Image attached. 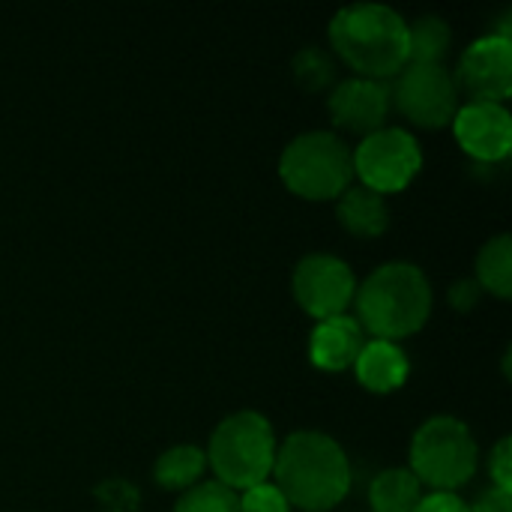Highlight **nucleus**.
I'll list each match as a JSON object with an SVG mask.
<instances>
[{
    "label": "nucleus",
    "instance_id": "nucleus-1",
    "mask_svg": "<svg viewBox=\"0 0 512 512\" xmlns=\"http://www.w3.org/2000/svg\"><path fill=\"white\" fill-rule=\"evenodd\" d=\"M276 489L303 512H330L351 489L345 450L327 432L303 429L276 447Z\"/></svg>",
    "mask_w": 512,
    "mask_h": 512
},
{
    "label": "nucleus",
    "instance_id": "nucleus-2",
    "mask_svg": "<svg viewBox=\"0 0 512 512\" xmlns=\"http://www.w3.org/2000/svg\"><path fill=\"white\" fill-rule=\"evenodd\" d=\"M330 42L360 78L384 81L408 63V21L384 3L342 6L330 21Z\"/></svg>",
    "mask_w": 512,
    "mask_h": 512
},
{
    "label": "nucleus",
    "instance_id": "nucleus-3",
    "mask_svg": "<svg viewBox=\"0 0 512 512\" xmlns=\"http://www.w3.org/2000/svg\"><path fill=\"white\" fill-rule=\"evenodd\" d=\"M357 321L375 339L399 342L417 333L432 312V285L417 264L387 261L357 285Z\"/></svg>",
    "mask_w": 512,
    "mask_h": 512
},
{
    "label": "nucleus",
    "instance_id": "nucleus-4",
    "mask_svg": "<svg viewBox=\"0 0 512 512\" xmlns=\"http://www.w3.org/2000/svg\"><path fill=\"white\" fill-rule=\"evenodd\" d=\"M204 453L222 486L246 492L258 483H267L273 474L276 435L264 414L237 411L213 429L210 447Z\"/></svg>",
    "mask_w": 512,
    "mask_h": 512
},
{
    "label": "nucleus",
    "instance_id": "nucleus-5",
    "mask_svg": "<svg viewBox=\"0 0 512 512\" xmlns=\"http://www.w3.org/2000/svg\"><path fill=\"white\" fill-rule=\"evenodd\" d=\"M279 174L282 183L300 198L309 201L339 198L354 177L351 147L336 132H324V129L303 132L285 144L279 156Z\"/></svg>",
    "mask_w": 512,
    "mask_h": 512
},
{
    "label": "nucleus",
    "instance_id": "nucleus-6",
    "mask_svg": "<svg viewBox=\"0 0 512 512\" xmlns=\"http://www.w3.org/2000/svg\"><path fill=\"white\" fill-rule=\"evenodd\" d=\"M477 441L468 423L432 417L411 438V474L435 492H453L477 471Z\"/></svg>",
    "mask_w": 512,
    "mask_h": 512
},
{
    "label": "nucleus",
    "instance_id": "nucleus-7",
    "mask_svg": "<svg viewBox=\"0 0 512 512\" xmlns=\"http://www.w3.org/2000/svg\"><path fill=\"white\" fill-rule=\"evenodd\" d=\"M354 174L363 180L360 186L384 195L405 189L423 165V150L417 138L402 126H381L366 135L357 150H351Z\"/></svg>",
    "mask_w": 512,
    "mask_h": 512
},
{
    "label": "nucleus",
    "instance_id": "nucleus-8",
    "mask_svg": "<svg viewBox=\"0 0 512 512\" xmlns=\"http://www.w3.org/2000/svg\"><path fill=\"white\" fill-rule=\"evenodd\" d=\"M390 99L408 120L429 129L453 123L459 111V90L444 63H408L399 72Z\"/></svg>",
    "mask_w": 512,
    "mask_h": 512
},
{
    "label": "nucleus",
    "instance_id": "nucleus-9",
    "mask_svg": "<svg viewBox=\"0 0 512 512\" xmlns=\"http://www.w3.org/2000/svg\"><path fill=\"white\" fill-rule=\"evenodd\" d=\"M291 288L300 309L309 312L315 321H324L333 315H345L348 303L357 294V279L342 258L312 252L294 267Z\"/></svg>",
    "mask_w": 512,
    "mask_h": 512
},
{
    "label": "nucleus",
    "instance_id": "nucleus-10",
    "mask_svg": "<svg viewBox=\"0 0 512 512\" xmlns=\"http://www.w3.org/2000/svg\"><path fill=\"white\" fill-rule=\"evenodd\" d=\"M468 102H501L512 93V39L507 33H486L474 39L459 57L453 75Z\"/></svg>",
    "mask_w": 512,
    "mask_h": 512
},
{
    "label": "nucleus",
    "instance_id": "nucleus-11",
    "mask_svg": "<svg viewBox=\"0 0 512 512\" xmlns=\"http://www.w3.org/2000/svg\"><path fill=\"white\" fill-rule=\"evenodd\" d=\"M453 132L468 156L495 165L512 150V117L501 102H465L453 117Z\"/></svg>",
    "mask_w": 512,
    "mask_h": 512
},
{
    "label": "nucleus",
    "instance_id": "nucleus-12",
    "mask_svg": "<svg viewBox=\"0 0 512 512\" xmlns=\"http://www.w3.org/2000/svg\"><path fill=\"white\" fill-rule=\"evenodd\" d=\"M390 87L375 78H345L333 87L327 108L330 117L339 129L357 132V135H372L375 129L384 126L390 114Z\"/></svg>",
    "mask_w": 512,
    "mask_h": 512
},
{
    "label": "nucleus",
    "instance_id": "nucleus-13",
    "mask_svg": "<svg viewBox=\"0 0 512 512\" xmlns=\"http://www.w3.org/2000/svg\"><path fill=\"white\" fill-rule=\"evenodd\" d=\"M363 345L366 339L360 321L351 315H333L315 324L309 336V360L324 372H342L354 366Z\"/></svg>",
    "mask_w": 512,
    "mask_h": 512
},
{
    "label": "nucleus",
    "instance_id": "nucleus-14",
    "mask_svg": "<svg viewBox=\"0 0 512 512\" xmlns=\"http://www.w3.org/2000/svg\"><path fill=\"white\" fill-rule=\"evenodd\" d=\"M354 372L360 378V384L372 393H393L408 381V357L396 342H384V339H372L360 348L357 360H354Z\"/></svg>",
    "mask_w": 512,
    "mask_h": 512
},
{
    "label": "nucleus",
    "instance_id": "nucleus-15",
    "mask_svg": "<svg viewBox=\"0 0 512 512\" xmlns=\"http://www.w3.org/2000/svg\"><path fill=\"white\" fill-rule=\"evenodd\" d=\"M336 216L342 228H348L354 237H381L390 225V210H387L384 195L366 186H348L339 195Z\"/></svg>",
    "mask_w": 512,
    "mask_h": 512
},
{
    "label": "nucleus",
    "instance_id": "nucleus-16",
    "mask_svg": "<svg viewBox=\"0 0 512 512\" xmlns=\"http://www.w3.org/2000/svg\"><path fill=\"white\" fill-rule=\"evenodd\" d=\"M207 468V453L195 444H177V447H168L156 465H153V477L162 489H171V492H186L192 489L201 474Z\"/></svg>",
    "mask_w": 512,
    "mask_h": 512
},
{
    "label": "nucleus",
    "instance_id": "nucleus-17",
    "mask_svg": "<svg viewBox=\"0 0 512 512\" xmlns=\"http://www.w3.org/2000/svg\"><path fill=\"white\" fill-rule=\"evenodd\" d=\"M420 498V480L411 474V468H387L369 486L375 512H414Z\"/></svg>",
    "mask_w": 512,
    "mask_h": 512
},
{
    "label": "nucleus",
    "instance_id": "nucleus-18",
    "mask_svg": "<svg viewBox=\"0 0 512 512\" xmlns=\"http://www.w3.org/2000/svg\"><path fill=\"white\" fill-rule=\"evenodd\" d=\"M477 285L495 297H512V237L498 234L483 243L477 255Z\"/></svg>",
    "mask_w": 512,
    "mask_h": 512
},
{
    "label": "nucleus",
    "instance_id": "nucleus-19",
    "mask_svg": "<svg viewBox=\"0 0 512 512\" xmlns=\"http://www.w3.org/2000/svg\"><path fill=\"white\" fill-rule=\"evenodd\" d=\"M450 42V24L438 15H423L408 24V63H441L450 51Z\"/></svg>",
    "mask_w": 512,
    "mask_h": 512
},
{
    "label": "nucleus",
    "instance_id": "nucleus-20",
    "mask_svg": "<svg viewBox=\"0 0 512 512\" xmlns=\"http://www.w3.org/2000/svg\"><path fill=\"white\" fill-rule=\"evenodd\" d=\"M291 69H294V81H297L306 93H318V90L330 87L333 78H336V63H333V57H330L324 48H315V45L297 51L294 60H291Z\"/></svg>",
    "mask_w": 512,
    "mask_h": 512
},
{
    "label": "nucleus",
    "instance_id": "nucleus-21",
    "mask_svg": "<svg viewBox=\"0 0 512 512\" xmlns=\"http://www.w3.org/2000/svg\"><path fill=\"white\" fill-rule=\"evenodd\" d=\"M174 512H240L237 510V492L222 486L219 480L195 483L183 492Z\"/></svg>",
    "mask_w": 512,
    "mask_h": 512
},
{
    "label": "nucleus",
    "instance_id": "nucleus-22",
    "mask_svg": "<svg viewBox=\"0 0 512 512\" xmlns=\"http://www.w3.org/2000/svg\"><path fill=\"white\" fill-rule=\"evenodd\" d=\"M237 510L240 512H288L291 504L285 501V495L276 489V483H258L252 489H246L237 498Z\"/></svg>",
    "mask_w": 512,
    "mask_h": 512
},
{
    "label": "nucleus",
    "instance_id": "nucleus-23",
    "mask_svg": "<svg viewBox=\"0 0 512 512\" xmlns=\"http://www.w3.org/2000/svg\"><path fill=\"white\" fill-rule=\"evenodd\" d=\"M96 498L102 501L105 512H138V504H141L138 489L123 480H105L96 489Z\"/></svg>",
    "mask_w": 512,
    "mask_h": 512
},
{
    "label": "nucleus",
    "instance_id": "nucleus-24",
    "mask_svg": "<svg viewBox=\"0 0 512 512\" xmlns=\"http://www.w3.org/2000/svg\"><path fill=\"white\" fill-rule=\"evenodd\" d=\"M489 474L495 480V489L512 492V438L504 435L495 450H492V462H489Z\"/></svg>",
    "mask_w": 512,
    "mask_h": 512
},
{
    "label": "nucleus",
    "instance_id": "nucleus-25",
    "mask_svg": "<svg viewBox=\"0 0 512 512\" xmlns=\"http://www.w3.org/2000/svg\"><path fill=\"white\" fill-rule=\"evenodd\" d=\"M414 512H471V507L453 492H432V495L420 498Z\"/></svg>",
    "mask_w": 512,
    "mask_h": 512
},
{
    "label": "nucleus",
    "instance_id": "nucleus-26",
    "mask_svg": "<svg viewBox=\"0 0 512 512\" xmlns=\"http://www.w3.org/2000/svg\"><path fill=\"white\" fill-rule=\"evenodd\" d=\"M483 297V288L477 285V279H456L453 288H450V303L459 309V312H471Z\"/></svg>",
    "mask_w": 512,
    "mask_h": 512
},
{
    "label": "nucleus",
    "instance_id": "nucleus-27",
    "mask_svg": "<svg viewBox=\"0 0 512 512\" xmlns=\"http://www.w3.org/2000/svg\"><path fill=\"white\" fill-rule=\"evenodd\" d=\"M471 512H512V492L504 489H489L477 498V504L471 507Z\"/></svg>",
    "mask_w": 512,
    "mask_h": 512
}]
</instances>
